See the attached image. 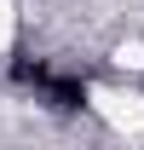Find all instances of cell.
<instances>
[{
    "mask_svg": "<svg viewBox=\"0 0 144 150\" xmlns=\"http://www.w3.org/2000/svg\"><path fill=\"white\" fill-rule=\"evenodd\" d=\"M98 98V110L109 115V121H115V127H144V98H133V93H92Z\"/></svg>",
    "mask_w": 144,
    "mask_h": 150,
    "instance_id": "obj_1",
    "label": "cell"
},
{
    "mask_svg": "<svg viewBox=\"0 0 144 150\" xmlns=\"http://www.w3.org/2000/svg\"><path fill=\"white\" fill-rule=\"evenodd\" d=\"M115 64H121V69H144V46H138V40L115 46Z\"/></svg>",
    "mask_w": 144,
    "mask_h": 150,
    "instance_id": "obj_2",
    "label": "cell"
},
{
    "mask_svg": "<svg viewBox=\"0 0 144 150\" xmlns=\"http://www.w3.org/2000/svg\"><path fill=\"white\" fill-rule=\"evenodd\" d=\"M12 23H18V18H12V0H0V52L12 46Z\"/></svg>",
    "mask_w": 144,
    "mask_h": 150,
    "instance_id": "obj_3",
    "label": "cell"
}]
</instances>
